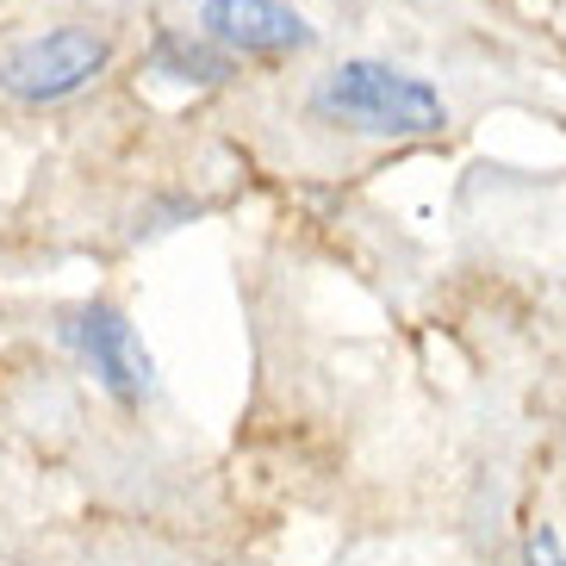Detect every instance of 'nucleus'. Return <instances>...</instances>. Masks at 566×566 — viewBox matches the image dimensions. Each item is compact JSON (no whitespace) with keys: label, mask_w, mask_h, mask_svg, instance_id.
<instances>
[{"label":"nucleus","mask_w":566,"mask_h":566,"mask_svg":"<svg viewBox=\"0 0 566 566\" xmlns=\"http://www.w3.org/2000/svg\"><path fill=\"white\" fill-rule=\"evenodd\" d=\"M312 113L336 132H361V137H436L449 125V106L423 75L374 56H349L317 75L312 87Z\"/></svg>","instance_id":"obj_1"},{"label":"nucleus","mask_w":566,"mask_h":566,"mask_svg":"<svg viewBox=\"0 0 566 566\" xmlns=\"http://www.w3.org/2000/svg\"><path fill=\"white\" fill-rule=\"evenodd\" d=\"M113 63V44L87 25H51L0 44V94L19 106H56L94 87Z\"/></svg>","instance_id":"obj_2"},{"label":"nucleus","mask_w":566,"mask_h":566,"mask_svg":"<svg viewBox=\"0 0 566 566\" xmlns=\"http://www.w3.org/2000/svg\"><path fill=\"white\" fill-rule=\"evenodd\" d=\"M63 336H69V349L87 361V374L101 380L106 399L144 405V392H150V380H156V361H150V349H144L137 324L118 312V305H106V300L82 305V312L69 317Z\"/></svg>","instance_id":"obj_3"},{"label":"nucleus","mask_w":566,"mask_h":566,"mask_svg":"<svg viewBox=\"0 0 566 566\" xmlns=\"http://www.w3.org/2000/svg\"><path fill=\"white\" fill-rule=\"evenodd\" d=\"M200 32L231 56H300L317 44L305 13H293L286 0H200Z\"/></svg>","instance_id":"obj_4"},{"label":"nucleus","mask_w":566,"mask_h":566,"mask_svg":"<svg viewBox=\"0 0 566 566\" xmlns=\"http://www.w3.org/2000/svg\"><path fill=\"white\" fill-rule=\"evenodd\" d=\"M150 75L181 87H224L237 75V56L206 32H163L150 44Z\"/></svg>","instance_id":"obj_5"},{"label":"nucleus","mask_w":566,"mask_h":566,"mask_svg":"<svg viewBox=\"0 0 566 566\" xmlns=\"http://www.w3.org/2000/svg\"><path fill=\"white\" fill-rule=\"evenodd\" d=\"M523 554H530V566H566V548H560V535H554L548 523H542V530H530Z\"/></svg>","instance_id":"obj_6"}]
</instances>
